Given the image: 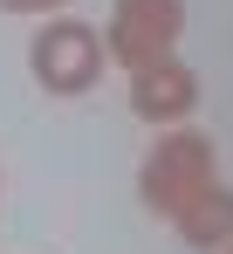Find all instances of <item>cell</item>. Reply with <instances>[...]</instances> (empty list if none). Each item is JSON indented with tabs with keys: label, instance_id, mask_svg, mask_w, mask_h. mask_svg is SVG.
Here are the masks:
<instances>
[{
	"label": "cell",
	"instance_id": "1",
	"mask_svg": "<svg viewBox=\"0 0 233 254\" xmlns=\"http://www.w3.org/2000/svg\"><path fill=\"white\" fill-rule=\"evenodd\" d=\"M206 186H213V137H199V130L158 137L151 158H144V172H137V199L151 213H165V220H178Z\"/></svg>",
	"mask_w": 233,
	"mask_h": 254
},
{
	"label": "cell",
	"instance_id": "2",
	"mask_svg": "<svg viewBox=\"0 0 233 254\" xmlns=\"http://www.w3.org/2000/svg\"><path fill=\"white\" fill-rule=\"evenodd\" d=\"M28 69L48 96H82L103 76V35L89 21H48L35 42H28Z\"/></svg>",
	"mask_w": 233,
	"mask_h": 254
},
{
	"label": "cell",
	"instance_id": "3",
	"mask_svg": "<svg viewBox=\"0 0 233 254\" xmlns=\"http://www.w3.org/2000/svg\"><path fill=\"white\" fill-rule=\"evenodd\" d=\"M185 35V0H116L110 7V55L137 76L151 62H172V48Z\"/></svg>",
	"mask_w": 233,
	"mask_h": 254
},
{
	"label": "cell",
	"instance_id": "4",
	"mask_svg": "<svg viewBox=\"0 0 233 254\" xmlns=\"http://www.w3.org/2000/svg\"><path fill=\"white\" fill-rule=\"evenodd\" d=\"M192 103H199V76L185 62H151V69L130 76V110L144 124H178Z\"/></svg>",
	"mask_w": 233,
	"mask_h": 254
},
{
	"label": "cell",
	"instance_id": "5",
	"mask_svg": "<svg viewBox=\"0 0 233 254\" xmlns=\"http://www.w3.org/2000/svg\"><path fill=\"white\" fill-rule=\"evenodd\" d=\"M172 227H178V241H185V248L220 254V248L233 241V192H227V186H206V192H199V199L178 213Z\"/></svg>",
	"mask_w": 233,
	"mask_h": 254
},
{
	"label": "cell",
	"instance_id": "6",
	"mask_svg": "<svg viewBox=\"0 0 233 254\" xmlns=\"http://www.w3.org/2000/svg\"><path fill=\"white\" fill-rule=\"evenodd\" d=\"M55 7H69V0H0V14H55Z\"/></svg>",
	"mask_w": 233,
	"mask_h": 254
},
{
	"label": "cell",
	"instance_id": "7",
	"mask_svg": "<svg viewBox=\"0 0 233 254\" xmlns=\"http://www.w3.org/2000/svg\"><path fill=\"white\" fill-rule=\"evenodd\" d=\"M227 254H233V248H227Z\"/></svg>",
	"mask_w": 233,
	"mask_h": 254
}]
</instances>
